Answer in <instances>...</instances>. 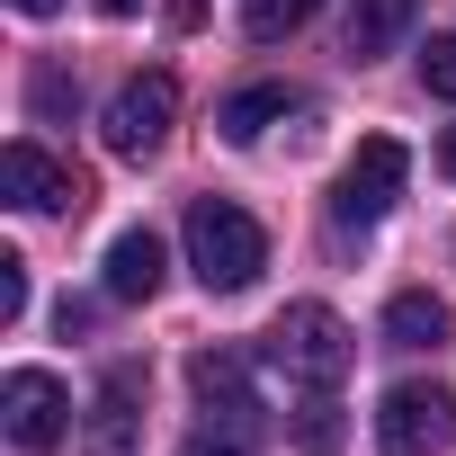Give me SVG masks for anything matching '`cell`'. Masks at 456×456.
<instances>
[{"label": "cell", "mask_w": 456, "mask_h": 456, "mask_svg": "<svg viewBox=\"0 0 456 456\" xmlns=\"http://www.w3.org/2000/svg\"><path fill=\"white\" fill-rule=\"evenodd\" d=\"M188 269L206 296H242L260 269H269V233H260V215H242L233 197H197L188 206Z\"/></svg>", "instance_id": "cell-1"}, {"label": "cell", "mask_w": 456, "mask_h": 456, "mask_svg": "<svg viewBox=\"0 0 456 456\" xmlns=\"http://www.w3.org/2000/svg\"><path fill=\"white\" fill-rule=\"evenodd\" d=\"M269 367H278L287 385H305V394H331V385L349 376V322H340L331 305H287V314L269 322Z\"/></svg>", "instance_id": "cell-2"}, {"label": "cell", "mask_w": 456, "mask_h": 456, "mask_svg": "<svg viewBox=\"0 0 456 456\" xmlns=\"http://www.w3.org/2000/svg\"><path fill=\"white\" fill-rule=\"evenodd\" d=\"M403 179H411V152H403L394 134H367V143L349 152L340 188H331V224H340V233H367V224L403 197Z\"/></svg>", "instance_id": "cell-3"}, {"label": "cell", "mask_w": 456, "mask_h": 456, "mask_svg": "<svg viewBox=\"0 0 456 456\" xmlns=\"http://www.w3.org/2000/svg\"><path fill=\"white\" fill-rule=\"evenodd\" d=\"M447 429H456V394H447L438 376L385 385V403H376V447H385V456H429Z\"/></svg>", "instance_id": "cell-4"}, {"label": "cell", "mask_w": 456, "mask_h": 456, "mask_svg": "<svg viewBox=\"0 0 456 456\" xmlns=\"http://www.w3.org/2000/svg\"><path fill=\"white\" fill-rule=\"evenodd\" d=\"M0 429H10L28 456L63 447V438H72V394H63V376H45V367H10V376H0Z\"/></svg>", "instance_id": "cell-5"}, {"label": "cell", "mask_w": 456, "mask_h": 456, "mask_svg": "<svg viewBox=\"0 0 456 456\" xmlns=\"http://www.w3.org/2000/svg\"><path fill=\"white\" fill-rule=\"evenodd\" d=\"M0 188H10V206H28V215H81L90 206V179L72 161H54L45 143H28V134L0 152Z\"/></svg>", "instance_id": "cell-6"}, {"label": "cell", "mask_w": 456, "mask_h": 456, "mask_svg": "<svg viewBox=\"0 0 456 456\" xmlns=\"http://www.w3.org/2000/svg\"><path fill=\"white\" fill-rule=\"evenodd\" d=\"M170 117H179V90H170V72H134V81L108 99V152H126V161L161 152Z\"/></svg>", "instance_id": "cell-7"}, {"label": "cell", "mask_w": 456, "mask_h": 456, "mask_svg": "<svg viewBox=\"0 0 456 456\" xmlns=\"http://www.w3.org/2000/svg\"><path fill=\"white\" fill-rule=\"evenodd\" d=\"M134 420H143V376L134 367H108L99 376V403L81 420V456H134Z\"/></svg>", "instance_id": "cell-8"}, {"label": "cell", "mask_w": 456, "mask_h": 456, "mask_svg": "<svg viewBox=\"0 0 456 456\" xmlns=\"http://www.w3.org/2000/svg\"><path fill=\"white\" fill-rule=\"evenodd\" d=\"M188 394H197L206 420H260L251 358H233V349H197V358H188Z\"/></svg>", "instance_id": "cell-9"}, {"label": "cell", "mask_w": 456, "mask_h": 456, "mask_svg": "<svg viewBox=\"0 0 456 456\" xmlns=\"http://www.w3.org/2000/svg\"><path fill=\"white\" fill-rule=\"evenodd\" d=\"M108 296H117V305H152V296H161V233L134 224V233L108 242Z\"/></svg>", "instance_id": "cell-10"}, {"label": "cell", "mask_w": 456, "mask_h": 456, "mask_svg": "<svg viewBox=\"0 0 456 456\" xmlns=\"http://www.w3.org/2000/svg\"><path fill=\"white\" fill-rule=\"evenodd\" d=\"M296 108H305V99H296L287 81H251V90H233V99L215 108V126H224V143H260V134H269L278 117H296Z\"/></svg>", "instance_id": "cell-11"}, {"label": "cell", "mask_w": 456, "mask_h": 456, "mask_svg": "<svg viewBox=\"0 0 456 456\" xmlns=\"http://www.w3.org/2000/svg\"><path fill=\"white\" fill-rule=\"evenodd\" d=\"M411 19H420V0H349V54H358V63L394 54V45L411 37Z\"/></svg>", "instance_id": "cell-12"}, {"label": "cell", "mask_w": 456, "mask_h": 456, "mask_svg": "<svg viewBox=\"0 0 456 456\" xmlns=\"http://www.w3.org/2000/svg\"><path fill=\"white\" fill-rule=\"evenodd\" d=\"M385 340H394V349H438V340H447V305L420 296V287H403V296L385 305Z\"/></svg>", "instance_id": "cell-13"}, {"label": "cell", "mask_w": 456, "mask_h": 456, "mask_svg": "<svg viewBox=\"0 0 456 456\" xmlns=\"http://www.w3.org/2000/svg\"><path fill=\"white\" fill-rule=\"evenodd\" d=\"M179 456H260V420H197Z\"/></svg>", "instance_id": "cell-14"}, {"label": "cell", "mask_w": 456, "mask_h": 456, "mask_svg": "<svg viewBox=\"0 0 456 456\" xmlns=\"http://www.w3.org/2000/svg\"><path fill=\"white\" fill-rule=\"evenodd\" d=\"M314 10H322V0H242V28H251L260 45H278V37H296Z\"/></svg>", "instance_id": "cell-15"}, {"label": "cell", "mask_w": 456, "mask_h": 456, "mask_svg": "<svg viewBox=\"0 0 456 456\" xmlns=\"http://www.w3.org/2000/svg\"><path fill=\"white\" fill-rule=\"evenodd\" d=\"M420 90H429V99H447V108H456V37H438V45H429V54H420Z\"/></svg>", "instance_id": "cell-16"}, {"label": "cell", "mask_w": 456, "mask_h": 456, "mask_svg": "<svg viewBox=\"0 0 456 456\" xmlns=\"http://www.w3.org/2000/svg\"><path fill=\"white\" fill-rule=\"evenodd\" d=\"M19 314H28V260L0 251V322H19Z\"/></svg>", "instance_id": "cell-17"}, {"label": "cell", "mask_w": 456, "mask_h": 456, "mask_svg": "<svg viewBox=\"0 0 456 456\" xmlns=\"http://www.w3.org/2000/svg\"><path fill=\"white\" fill-rule=\"evenodd\" d=\"M63 99H72V81H63V72H37V117H54Z\"/></svg>", "instance_id": "cell-18"}, {"label": "cell", "mask_w": 456, "mask_h": 456, "mask_svg": "<svg viewBox=\"0 0 456 456\" xmlns=\"http://www.w3.org/2000/svg\"><path fill=\"white\" fill-rule=\"evenodd\" d=\"M10 10H19V19H54V10H63V0H10Z\"/></svg>", "instance_id": "cell-19"}, {"label": "cell", "mask_w": 456, "mask_h": 456, "mask_svg": "<svg viewBox=\"0 0 456 456\" xmlns=\"http://www.w3.org/2000/svg\"><path fill=\"white\" fill-rule=\"evenodd\" d=\"M438 170H447V179H456V126H447V134H438Z\"/></svg>", "instance_id": "cell-20"}, {"label": "cell", "mask_w": 456, "mask_h": 456, "mask_svg": "<svg viewBox=\"0 0 456 456\" xmlns=\"http://www.w3.org/2000/svg\"><path fill=\"white\" fill-rule=\"evenodd\" d=\"M99 10H108V19H134V10H143V0H99Z\"/></svg>", "instance_id": "cell-21"}]
</instances>
